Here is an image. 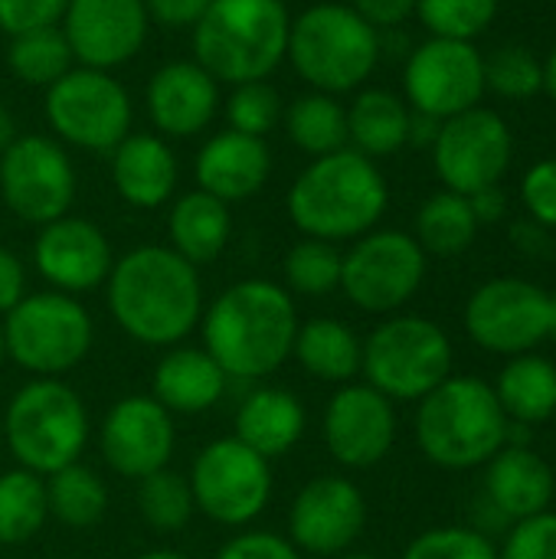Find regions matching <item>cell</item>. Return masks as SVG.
Returning a JSON list of instances; mask_svg holds the SVG:
<instances>
[{
  "label": "cell",
  "instance_id": "cell-50",
  "mask_svg": "<svg viewBox=\"0 0 556 559\" xmlns=\"http://www.w3.org/2000/svg\"><path fill=\"white\" fill-rule=\"evenodd\" d=\"M469 203H472V213H475L478 226H482V223H498V219L505 216V210H508V197H505L501 183H498V187H488V190L472 193V197H469Z\"/></svg>",
  "mask_w": 556,
  "mask_h": 559
},
{
  "label": "cell",
  "instance_id": "cell-8",
  "mask_svg": "<svg viewBox=\"0 0 556 559\" xmlns=\"http://www.w3.org/2000/svg\"><path fill=\"white\" fill-rule=\"evenodd\" d=\"M360 377L390 403H419L452 377V341L429 318L390 314L364 341Z\"/></svg>",
  "mask_w": 556,
  "mask_h": 559
},
{
  "label": "cell",
  "instance_id": "cell-26",
  "mask_svg": "<svg viewBox=\"0 0 556 559\" xmlns=\"http://www.w3.org/2000/svg\"><path fill=\"white\" fill-rule=\"evenodd\" d=\"M308 429V413L298 393L285 386H256L236 409V439L265 462L288 455Z\"/></svg>",
  "mask_w": 556,
  "mask_h": 559
},
{
  "label": "cell",
  "instance_id": "cell-3",
  "mask_svg": "<svg viewBox=\"0 0 556 559\" xmlns=\"http://www.w3.org/2000/svg\"><path fill=\"white\" fill-rule=\"evenodd\" d=\"M390 203V187L377 160L354 147L311 157L288 187V219L308 239L354 242L377 229Z\"/></svg>",
  "mask_w": 556,
  "mask_h": 559
},
{
  "label": "cell",
  "instance_id": "cell-15",
  "mask_svg": "<svg viewBox=\"0 0 556 559\" xmlns=\"http://www.w3.org/2000/svg\"><path fill=\"white\" fill-rule=\"evenodd\" d=\"M514 138L508 121L492 108H469L446 118L433 144V164L446 190L472 197L478 190L498 187L511 167Z\"/></svg>",
  "mask_w": 556,
  "mask_h": 559
},
{
  "label": "cell",
  "instance_id": "cell-20",
  "mask_svg": "<svg viewBox=\"0 0 556 559\" xmlns=\"http://www.w3.org/2000/svg\"><path fill=\"white\" fill-rule=\"evenodd\" d=\"M59 29L75 66L111 72L141 52L151 20L144 0H69Z\"/></svg>",
  "mask_w": 556,
  "mask_h": 559
},
{
  "label": "cell",
  "instance_id": "cell-51",
  "mask_svg": "<svg viewBox=\"0 0 556 559\" xmlns=\"http://www.w3.org/2000/svg\"><path fill=\"white\" fill-rule=\"evenodd\" d=\"M439 128H442L439 118L410 108V134H406V144H413V147H429V151H433L436 138H439Z\"/></svg>",
  "mask_w": 556,
  "mask_h": 559
},
{
  "label": "cell",
  "instance_id": "cell-28",
  "mask_svg": "<svg viewBox=\"0 0 556 559\" xmlns=\"http://www.w3.org/2000/svg\"><path fill=\"white\" fill-rule=\"evenodd\" d=\"M167 239H170V249L197 269L216 262L233 239L229 203L203 190H190L177 197L167 213Z\"/></svg>",
  "mask_w": 556,
  "mask_h": 559
},
{
  "label": "cell",
  "instance_id": "cell-13",
  "mask_svg": "<svg viewBox=\"0 0 556 559\" xmlns=\"http://www.w3.org/2000/svg\"><path fill=\"white\" fill-rule=\"evenodd\" d=\"M75 187L72 157L56 138L16 134V141L0 154V197L7 210L29 226L69 216Z\"/></svg>",
  "mask_w": 556,
  "mask_h": 559
},
{
  "label": "cell",
  "instance_id": "cell-57",
  "mask_svg": "<svg viewBox=\"0 0 556 559\" xmlns=\"http://www.w3.org/2000/svg\"><path fill=\"white\" fill-rule=\"evenodd\" d=\"M334 559H380V557H374V554H357V550H347V554H341V557H334Z\"/></svg>",
  "mask_w": 556,
  "mask_h": 559
},
{
  "label": "cell",
  "instance_id": "cell-12",
  "mask_svg": "<svg viewBox=\"0 0 556 559\" xmlns=\"http://www.w3.org/2000/svg\"><path fill=\"white\" fill-rule=\"evenodd\" d=\"M426 252L400 229H370L341 262L344 298L367 314H397L423 288Z\"/></svg>",
  "mask_w": 556,
  "mask_h": 559
},
{
  "label": "cell",
  "instance_id": "cell-11",
  "mask_svg": "<svg viewBox=\"0 0 556 559\" xmlns=\"http://www.w3.org/2000/svg\"><path fill=\"white\" fill-rule=\"evenodd\" d=\"M46 121L56 141L92 154H111L128 134L134 105L128 88L102 69L72 66L43 98Z\"/></svg>",
  "mask_w": 556,
  "mask_h": 559
},
{
  "label": "cell",
  "instance_id": "cell-52",
  "mask_svg": "<svg viewBox=\"0 0 556 559\" xmlns=\"http://www.w3.org/2000/svg\"><path fill=\"white\" fill-rule=\"evenodd\" d=\"M511 239L521 246V249H528V252H547L551 249V236H547V229L541 226V223H521L514 233H511Z\"/></svg>",
  "mask_w": 556,
  "mask_h": 559
},
{
  "label": "cell",
  "instance_id": "cell-24",
  "mask_svg": "<svg viewBox=\"0 0 556 559\" xmlns=\"http://www.w3.org/2000/svg\"><path fill=\"white\" fill-rule=\"evenodd\" d=\"M229 390V377L220 370V364L203 350L190 344L167 347L151 373V396L170 413V416H200L223 403Z\"/></svg>",
  "mask_w": 556,
  "mask_h": 559
},
{
  "label": "cell",
  "instance_id": "cell-17",
  "mask_svg": "<svg viewBox=\"0 0 556 559\" xmlns=\"http://www.w3.org/2000/svg\"><path fill=\"white\" fill-rule=\"evenodd\" d=\"M367 527V498L344 475H318L298 488L288 508V540L305 557L334 559L360 540Z\"/></svg>",
  "mask_w": 556,
  "mask_h": 559
},
{
  "label": "cell",
  "instance_id": "cell-10",
  "mask_svg": "<svg viewBox=\"0 0 556 559\" xmlns=\"http://www.w3.org/2000/svg\"><path fill=\"white\" fill-rule=\"evenodd\" d=\"M187 481L197 514L229 531H242L259 521L275 491L272 462L256 455L236 436L206 442L197 452Z\"/></svg>",
  "mask_w": 556,
  "mask_h": 559
},
{
  "label": "cell",
  "instance_id": "cell-49",
  "mask_svg": "<svg viewBox=\"0 0 556 559\" xmlns=\"http://www.w3.org/2000/svg\"><path fill=\"white\" fill-rule=\"evenodd\" d=\"M351 7L377 29H397L416 13V0H351Z\"/></svg>",
  "mask_w": 556,
  "mask_h": 559
},
{
  "label": "cell",
  "instance_id": "cell-29",
  "mask_svg": "<svg viewBox=\"0 0 556 559\" xmlns=\"http://www.w3.org/2000/svg\"><path fill=\"white\" fill-rule=\"evenodd\" d=\"M295 364L321 383H354L364 364V341L338 318H308L292 344Z\"/></svg>",
  "mask_w": 556,
  "mask_h": 559
},
{
  "label": "cell",
  "instance_id": "cell-56",
  "mask_svg": "<svg viewBox=\"0 0 556 559\" xmlns=\"http://www.w3.org/2000/svg\"><path fill=\"white\" fill-rule=\"evenodd\" d=\"M547 337L556 341V295H551V331H547Z\"/></svg>",
  "mask_w": 556,
  "mask_h": 559
},
{
  "label": "cell",
  "instance_id": "cell-34",
  "mask_svg": "<svg viewBox=\"0 0 556 559\" xmlns=\"http://www.w3.org/2000/svg\"><path fill=\"white\" fill-rule=\"evenodd\" d=\"M478 236V219L472 213L469 197L442 190L433 193L419 213H416V242L423 246L426 255H439V259H452L462 255Z\"/></svg>",
  "mask_w": 556,
  "mask_h": 559
},
{
  "label": "cell",
  "instance_id": "cell-35",
  "mask_svg": "<svg viewBox=\"0 0 556 559\" xmlns=\"http://www.w3.org/2000/svg\"><path fill=\"white\" fill-rule=\"evenodd\" d=\"M49 521V501H46V478L10 468L0 472V547H20L29 544Z\"/></svg>",
  "mask_w": 556,
  "mask_h": 559
},
{
  "label": "cell",
  "instance_id": "cell-43",
  "mask_svg": "<svg viewBox=\"0 0 556 559\" xmlns=\"http://www.w3.org/2000/svg\"><path fill=\"white\" fill-rule=\"evenodd\" d=\"M498 559H556V514L544 511L524 521H514Z\"/></svg>",
  "mask_w": 556,
  "mask_h": 559
},
{
  "label": "cell",
  "instance_id": "cell-47",
  "mask_svg": "<svg viewBox=\"0 0 556 559\" xmlns=\"http://www.w3.org/2000/svg\"><path fill=\"white\" fill-rule=\"evenodd\" d=\"M210 0H144L147 20L164 29H193Z\"/></svg>",
  "mask_w": 556,
  "mask_h": 559
},
{
  "label": "cell",
  "instance_id": "cell-58",
  "mask_svg": "<svg viewBox=\"0 0 556 559\" xmlns=\"http://www.w3.org/2000/svg\"><path fill=\"white\" fill-rule=\"evenodd\" d=\"M3 360H7V347H3V328H0V367H3Z\"/></svg>",
  "mask_w": 556,
  "mask_h": 559
},
{
  "label": "cell",
  "instance_id": "cell-55",
  "mask_svg": "<svg viewBox=\"0 0 556 559\" xmlns=\"http://www.w3.org/2000/svg\"><path fill=\"white\" fill-rule=\"evenodd\" d=\"M134 559H190V557H187V554H180V550H170V547H154V550L138 554Z\"/></svg>",
  "mask_w": 556,
  "mask_h": 559
},
{
  "label": "cell",
  "instance_id": "cell-44",
  "mask_svg": "<svg viewBox=\"0 0 556 559\" xmlns=\"http://www.w3.org/2000/svg\"><path fill=\"white\" fill-rule=\"evenodd\" d=\"M213 559H301V554L285 534L242 527L216 550Z\"/></svg>",
  "mask_w": 556,
  "mask_h": 559
},
{
  "label": "cell",
  "instance_id": "cell-30",
  "mask_svg": "<svg viewBox=\"0 0 556 559\" xmlns=\"http://www.w3.org/2000/svg\"><path fill=\"white\" fill-rule=\"evenodd\" d=\"M410 105L390 88H364L347 105V147L380 160L406 147Z\"/></svg>",
  "mask_w": 556,
  "mask_h": 559
},
{
  "label": "cell",
  "instance_id": "cell-40",
  "mask_svg": "<svg viewBox=\"0 0 556 559\" xmlns=\"http://www.w3.org/2000/svg\"><path fill=\"white\" fill-rule=\"evenodd\" d=\"M485 85L511 102H528L544 88V62L521 43H505L485 59Z\"/></svg>",
  "mask_w": 556,
  "mask_h": 559
},
{
  "label": "cell",
  "instance_id": "cell-6",
  "mask_svg": "<svg viewBox=\"0 0 556 559\" xmlns=\"http://www.w3.org/2000/svg\"><path fill=\"white\" fill-rule=\"evenodd\" d=\"M3 439L20 468L49 478L85 455L92 439L85 400L59 377H33L7 403Z\"/></svg>",
  "mask_w": 556,
  "mask_h": 559
},
{
  "label": "cell",
  "instance_id": "cell-14",
  "mask_svg": "<svg viewBox=\"0 0 556 559\" xmlns=\"http://www.w3.org/2000/svg\"><path fill=\"white\" fill-rule=\"evenodd\" d=\"M403 92L413 111L433 115L439 121L478 108L485 85V56L475 43L433 36L406 56Z\"/></svg>",
  "mask_w": 556,
  "mask_h": 559
},
{
  "label": "cell",
  "instance_id": "cell-33",
  "mask_svg": "<svg viewBox=\"0 0 556 559\" xmlns=\"http://www.w3.org/2000/svg\"><path fill=\"white\" fill-rule=\"evenodd\" d=\"M46 501L49 518H56L62 527L88 531L108 511V485L92 465L72 462L46 478Z\"/></svg>",
  "mask_w": 556,
  "mask_h": 559
},
{
  "label": "cell",
  "instance_id": "cell-18",
  "mask_svg": "<svg viewBox=\"0 0 556 559\" xmlns=\"http://www.w3.org/2000/svg\"><path fill=\"white\" fill-rule=\"evenodd\" d=\"M174 449V416L151 393L121 396L98 426V452L105 465L128 481H141L161 468H170Z\"/></svg>",
  "mask_w": 556,
  "mask_h": 559
},
{
  "label": "cell",
  "instance_id": "cell-4",
  "mask_svg": "<svg viewBox=\"0 0 556 559\" xmlns=\"http://www.w3.org/2000/svg\"><path fill=\"white\" fill-rule=\"evenodd\" d=\"M193 33V59L226 85L269 79L288 56L285 0H210Z\"/></svg>",
  "mask_w": 556,
  "mask_h": 559
},
{
  "label": "cell",
  "instance_id": "cell-22",
  "mask_svg": "<svg viewBox=\"0 0 556 559\" xmlns=\"http://www.w3.org/2000/svg\"><path fill=\"white\" fill-rule=\"evenodd\" d=\"M220 82L197 59L161 66L144 92L147 118L161 138H197L220 111Z\"/></svg>",
  "mask_w": 556,
  "mask_h": 559
},
{
  "label": "cell",
  "instance_id": "cell-38",
  "mask_svg": "<svg viewBox=\"0 0 556 559\" xmlns=\"http://www.w3.org/2000/svg\"><path fill=\"white\" fill-rule=\"evenodd\" d=\"M138 514L154 534H180L193 514V495L187 475L174 468H161L138 481Z\"/></svg>",
  "mask_w": 556,
  "mask_h": 559
},
{
  "label": "cell",
  "instance_id": "cell-41",
  "mask_svg": "<svg viewBox=\"0 0 556 559\" xmlns=\"http://www.w3.org/2000/svg\"><path fill=\"white\" fill-rule=\"evenodd\" d=\"M498 3L501 0H416V16L433 36L472 43L495 23Z\"/></svg>",
  "mask_w": 556,
  "mask_h": 559
},
{
  "label": "cell",
  "instance_id": "cell-16",
  "mask_svg": "<svg viewBox=\"0 0 556 559\" xmlns=\"http://www.w3.org/2000/svg\"><path fill=\"white\" fill-rule=\"evenodd\" d=\"M469 337L505 357L531 354L551 331V295L528 278H492L465 305Z\"/></svg>",
  "mask_w": 556,
  "mask_h": 559
},
{
  "label": "cell",
  "instance_id": "cell-7",
  "mask_svg": "<svg viewBox=\"0 0 556 559\" xmlns=\"http://www.w3.org/2000/svg\"><path fill=\"white\" fill-rule=\"evenodd\" d=\"M380 56V29L351 3H315L292 20L285 59L311 92L344 95L360 88Z\"/></svg>",
  "mask_w": 556,
  "mask_h": 559
},
{
  "label": "cell",
  "instance_id": "cell-45",
  "mask_svg": "<svg viewBox=\"0 0 556 559\" xmlns=\"http://www.w3.org/2000/svg\"><path fill=\"white\" fill-rule=\"evenodd\" d=\"M69 0H0V29L7 36L59 26Z\"/></svg>",
  "mask_w": 556,
  "mask_h": 559
},
{
  "label": "cell",
  "instance_id": "cell-31",
  "mask_svg": "<svg viewBox=\"0 0 556 559\" xmlns=\"http://www.w3.org/2000/svg\"><path fill=\"white\" fill-rule=\"evenodd\" d=\"M495 396L511 423L537 426L556 416V364L541 354H518L501 370Z\"/></svg>",
  "mask_w": 556,
  "mask_h": 559
},
{
  "label": "cell",
  "instance_id": "cell-19",
  "mask_svg": "<svg viewBox=\"0 0 556 559\" xmlns=\"http://www.w3.org/2000/svg\"><path fill=\"white\" fill-rule=\"evenodd\" d=\"M321 436L328 455L351 472L380 465L397 442V406L370 383H344L324 406Z\"/></svg>",
  "mask_w": 556,
  "mask_h": 559
},
{
  "label": "cell",
  "instance_id": "cell-37",
  "mask_svg": "<svg viewBox=\"0 0 556 559\" xmlns=\"http://www.w3.org/2000/svg\"><path fill=\"white\" fill-rule=\"evenodd\" d=\"M7 66L23 85L49 88L52 82H59L75 66V59H72V49H69L62 29L46 26V29L10 36Z\"/></svg>",
  "mask_w": 556,
  "mask_h": 559
},
{
  "label": "cell",
  "instance_id": "cell-59",
  "mask_svg": "<svg viewBox=\"0 0 556 559\" xmlns=\"http://www.w3.org/2000/svg\"><path fill=\"white\" fill-rule=\"evenodd\" d=\"M551 3H556V0H551Z\"/></svg>",
  "mask_w": 556,
  "mask_h": 559
},
{
  "label": "cell",
  "instance_id": "cell-21",
  "mask_svg": "<svg viewBox=\"0 0 556 559\" xmlns=\"http://www.w3.org/2000/svg\"><path fill=\"white\" fill-rule=\"evenodd\" d=\"M115 252L102 226L82 216H62L39 226L33 242V269L39 278L62 295H88L108 282Z\"/></svg>",
  "mask_w": 556,
  "mask_h": 559
},
{
  "label": "cell",
  "instance_id": "cell-27",
  "mask_svg": "<svg viewBox=\"0 0 556 559\" xmlns=\"http://www.w3.org/2000/svg\"><path fill=\"white\" fill-rule=\"evenodd\" d=\"M485 498L508 521H524L551 508L556 498V478L551 465L528 445H505L488 462Z\"/></svg>",
  "mask_w": 556,
  "mask_h": 559
},
{
  "label": "cell",
  "instance_id": "cell-46",
  "mask_svg": "<svg viewBox=\"0 0 556 559\" xmlns=\"http://www.w3.org/2000/svg\"><path fill=\"white\" fill-rule=\"evenodd\" d=\"M521 200L534 223L556 229V157L534 164L521 180Z\"/></svg>",
  "mask_w": 556,
  "mask_h": 559
},
{
  "label": "cell",
  "instance_id": "cell-25",
  "mask_svg": "<svg viewBox=\"0 0 556 559\" xmlns=\"http://www.w3.org/2000/svg\"><path fill=\"white\" fill-rule=\"evenodd\" d=\"M111 183L115 193L134 210L164 206L180 180V164L174 147L161 134L131 131L111 154Z\"/></svg>",
  "mask_w": 556,
  "mask_h": 559
},
{
  "label": "cell",
  "instance_id": "cell-2",
  "mask_svg": "<svg viewBox=\"0 0 556 559\" xmlns=\"http://www.w3.org/2000/svg\"><path fill=\"white\" fill-rule=\"evenodd\" d=\"M298 324V305L279 282L242 278L203 308L197 331L229 383H259L292 360Z\"/></svg>",
  "mask_w": 556,
  "mask_h": 559
},
{
  "label": "cell",
  "instance_id": "cell-48",
  "mask_svg": "<svg viewBox=\"0 0 556 559\" xmlns=\"http://www.w3.org/2000/svg\"><path fill=\"white\" fill-rule=\"evenodd\" d=\"M26 295L29 292H26V265H23V259L13 249L0 246V318L10 314Z\"/></svg>",
  "mask_w": 556,
  "mask_h": 559
},
{
  "label": "cell",
  "instance_id": "cell-54",
  "mask_svg": "<svg viewBox=\"0 0 556 559\" xmlns=\"http://www.w3.org/2000/svg\"><path fill=\"white\" fill-rule=\"evenodd\" d=\"M544 88H547V95L556 102V46L554 52L547 56V62H544Z\"/></svg>",
  "mask_w": 556,
  "mask_h": 559
},
{
  "label": "cell",
  "instance_id": "cell-5",
  "mask_svg": "<svg viewBox=\"0 0 556 559\" xmlns=\"http://www.w3.org/2000/svg\"><path fill=\"white\" fill-rule=\"evenodd\" d=\"M508 416L478 377H449L416 409V445L419 452L449 472L488 465L508 445Z\"/></svg>",
  "mask_w": 556,
  "mask_h": 559
},
{
  "label": "cell",
  "instance_id": "cell-36",
  "mask_svg": "<svg viewBox=\"0 0 556 559\" xmlns=\"http://www.w3.org/2000/svg\"><path fill=\"white\" fill-rule=\"evenodd\" d=\"M344 252L334 242L301 236L282 259V288L292 298H328L341 292Z\"/></svg>",
  "mask_w": 556,
  "mask_h": 559
},
{
  "label": "cell",
  "instance_id": "cell-32",
  "mask_svg": "<svg viewBox=\"0 0 556 559\" xmlns=\"http://www.w3.org/2000/svg\"><path fill=\"white\" fill-rule=\"evenodd\" d=\"M282 128L288 141L308 157H324L347 147V108L338 102V95H324V92L298 95L285 108Z\"/></svg>",
  "mask_w": 556,
  "mask_h": 559
},
{
  "label": "cell",
  "instance_id": "cell-9",
  "mask_svg": "<svg viewBox=\"0 0 556 559\" xmlns=\"http://www.w3.org/2000/svg\"><path fill=\"white\" fill-rule=\"evenodd\" d=\"M7 357L29 377H62L75 370L92 344L95 321L88 308L62 292H29L0 321Z\"/></svg>",
  "mask_w": 556,
  "mask_h": 559
},
{
  "label": "cell",
  "instance_id": "cell-23",
  "mask_svg": "<svg viewBox=\"0 0 556 559\" xmlns=\"http://www.w3.org/2000/svg\"><path fill=\"white\" fill-rule=\"evenodd\" d=\"M269 174H272L269 144L262 138H249L233 128L206 138L193 160L197 190L229 206L256 197L269 183Z\"/></svg>",
  "mask_w": 556,
  "mask_h": 559
},
{
  "label": "cell",
  "instance_id": "cell-1",
  "mask_svg": "<svg viewBox=\"0 0 556 559\" xmlns=\"http://www.w3.org/2000/svg\"><path fill=\"white\" fill-rule=\"evenodd\" d=\"M105 295L118 331L154 350L187 344L206 308L200 269L170 246L151 242L115 259Z\"/></svg>",
  "mask_w": 556,
  "mask_h": 559
},
{
  "label": "cell",
  "instance_id": "cell-42",
  "mask_svg": "<svg viewBox=\"0 0 556 559\" xmlns=\"http://www.w3.org/2000/svg\"><path fill=\"white\" fill-rule=\"evenodd\" d=\"M403 559H498V550L475 527H433L406 547Z\"/></svg>",
  "mask_w": 556,
  "mask_h": 559
},
{
  "label": "cell",
  "instance_id": "cell-53",
  "mask_svg": "<svg viewBox=\"0 0 556 559\" xmlns=\"http://www.w3.org/2000/svg\"><path fill=\"white\" fill-rule=\"evenodd\" d=\"M13 141H16V118H13V111L0 102V154H3Z\"/></svg>",
  "mask_w": 556,
  "mask_h": 559
},
{
  "label": "cell",
  "instance_id": "cell-39",
  "mask_svg": "<svg viewBox=\"0 0 556 559\" xmlns=\"http://www.w3.org/2000/svg\"><path fill=\"white\" fill-rule=\"evenodd\" d=\"M223 111H226V121H229L233 131L265 141L282 124L285 102H282L279 88L269 79H259V82L233 85Z\"/></svg>",
  "mask_w": 556,
  "mask_h": 559
}]
</instances>
